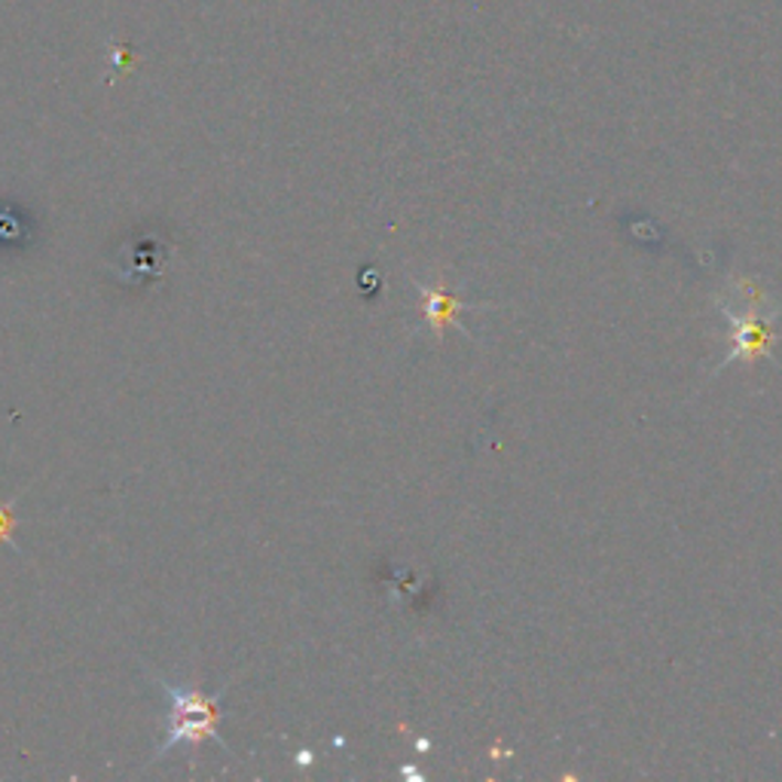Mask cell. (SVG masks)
Masks as SVG:
<instances>
[{"label": "cell", "instance_id": "1", "mask_svg": "<svg viewBox=\"0 0 782 782\" xmlns=\"http://www.w3.org/2000/svg\"><path fill=\"white\" fill-rule=\"evenodd\" d=\"M150 678L157 682V688L169 697V728H165V740L160 742V749L153 752L150 761H160L162 756H169L174 746H190L196 749L205 740H214L221 749L229 752V742H224V737L217 733V725H221V700L224 694L229 690V685L217 690V694H208V690L196 688V685H172L169 678L160 676V673H150Z\"/></svg>", "mask_w": 782, "mask_h": 782}, {"label": "cell", "instance_id": "2", "mask_svg": "<svg viewBox=\"0 0 782 782\" xmlns=\"http://www.w3.org/2000/svg\"><path fill=\"white\" fill-rule=\"evenodd\" d=\"M416 291H419V300H422L425 324H428V331L435 333L438 340L443 336V331H447L450 324L459 328V312H464L468 303H462L459 297H452L443 276H438L431 285L416 281Z\"/></svg>", "mask_w": 782, "mask_h": 782}, {"label": "cell", "instance_id": "3", "mask_svg": "<svg viewBox=\"0 0 782 782\" xmlns=\"http://www.w3.org/2000/svg\"><path fill=\"white\" fill-rule=\"evenodd\" d=\"M15 526H19V517L13 514V502H0V544H10L13 550H19L13 542Z\"/></svg>", "mask_w": 782, "mask_h": 782}]
</instances>
